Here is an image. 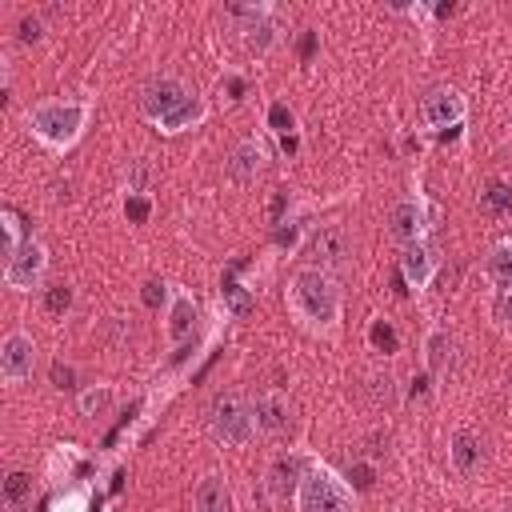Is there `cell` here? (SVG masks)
Segmentation results:
<instances>
[{"mask_svg": "<svg viewBox=\"0 0 512 512\" xmlns=\"http://www.w3.org/2000/svg\"><path fill=\"white\" fill-rule=\"evenodd\" d=\"M284 304H288L292 320L312 336H332L344 316V296H340L336 276L316 264L292 272V280L284 288Z\"/></svg>", "mask_w": 512, "mask_h": 512, "instance_id": "obj_1", "label": "cell"}, {"mask_svg": "<svg viewBox=\"0 0 512 512\" xmlns=\"http://www.w3.org/2000/svg\"><path fill=\"white\" fill-rule=\"evenodd\" d=\"M428 384H432V376H428V372L412 376V388H408V396H412V400H424V396H428Z\"/></svg>", "mask_w": 512, "mask_h": 512, "instance_id": "obj_36", "label": "cell"}, {"mask_svg": "<svg viewBox=\"0 0 512 512\" xmlns=\"http://www.w3.org/2000/svg\"><path fill=\"white\" fill-rule=\"evenodd\" d=\"M264 124H268V132H272V136H280V140L296 136V112H292L284 100H272V104H268Z\"/></svg>", "mask_w": 512, "mask_h": 512, "instance_id": "obj_26", "label": "cell"}, {"mask_svg": "<svg viewBox=\"0 0 512 512\" xmlns=\"http://www.w3.org/2000/svg\"><path fill=\"white\" fill-rule=\"evenodd\" d=\"M196 320H200L196 296L188 288H172V300H168V312H164V336H168V344H184L196 332Z\"/></svg>", "mask_w": 512, "mask_h": 512, "instance_id": "obj_10", "label": "cell"}, {"mask_svg": "<svg viewBox=\"0 0 512 512\" xmlns=\"http://www.w3.org/2000/svg\"><path fill=\"white\" fill-rule=\"evenodd\" d=\"M72 380H76V372H72V364H64V360H56V364H52V384H56V388H72Z\"/></svg>", "mask_w": 512, "mask_h": 512, "instance_id": "obj_35", "label": "cell"}, {"mask_svg": "<svg viewBox=\"0 0 512 512\" xmlns=\"http://www.w3.org/2000/svg\"><path fill=\"white\" fill-rule=\"evenodd\" d=\"M292 504H296V512H356V492L348 488V480L336 468L308 456V464L296 480Z\"/></svg>", "mask_w": 512, "mask_h": 512, "instance_id": "obj_3", "label": "cell"}, {"mask_svg": "<svg viewBox=\"0 0 512 512\" xmlns=\"http://www.w3.org/2000/svg\"><path fill=\"white\" fill-rule=\"evenodd\" d=\"M448 460L460 476H476L480 472V460H484V448H480V436L468 432V428H456L448 436Z\"/></svg>", "mask_w": 512, "mask_h": 512, "instance_id": "obj_15", "label": "cell"}, {"mask_svg": "<svg viewBox=\"0 0 512 512\" xmlns=\"http://www.w3.org/2000/svg\"><path fill=\"white\" fill-rule=\"evenodd\" d=\"M224 84H228L232 100H240V96H244V80H240V76H224Z\"/></svg>", "mask_w": 512, "mask_h": 512, "instance_id": "obj_38", "label": "cell"}, {"mask_svg": "<svg viewBox=\"0 0 512 512\" xmlns=\"http://www.w3.org/2000/svg\"><path fill=\"white\" fill-rule=\"evenodd\" d=\"M36 368V344L24 328H12L4 340H0V376L4 384H24Z\"/></svg>", "mask_w": 512, "mask_h": 512, "instance_id": "obj_9", "label": "cell"}, {"mask_svg": "<svg viewBox=\"0 0 512 512\" xmlns=\"http://www.w3.org/2000/svg\"><path fill=\"white\" fill-rule=\"evenodd\" d=\"M0 228H4V260L16 256V252L32 240V236H24V220H20L16 208H4V212H0Z\"/></svg>", "mask_w": 512, "mask_h": 512, "instance_id": "obj_25", "label": "cell"}, {"mask_svg": "<svg viewBox=\"0 0 512 512\" xmlns=\"http://www.w3.org/2000/svg\"><path fill=\"white\" fill-rule=\"evenodd\" d=\"M228 172H232V180H240V184L256 180V176L264 172V144H260L256 136L236 140L232 152H228Z\"/></svg>", "mask_w": 512, "mask_h": 512, "instance_id": "obj_13", "label": "cell"}, {"mask_svg": "<svg viewBox=\"0 0 512 512\" xmlns=\"http://www.w3.org/2000/svg\"><path fill=\"white\" fill-rule=\"evenodd\" d=\"M40 36H44V20H40L36 12L24 16V20H20V40H24V44H36Z\"/></svg>", "mask_w": 512, "mask_h": 512, "instance_id": "obj_34", "label": "cell"}, {"mask_svg": "<svg viewBox=\"0 0 512 512\" xmlns=\"http://www.w3.org/2000/svg\"><path fill=\"white\" fill-rule=\"evenodd\" d=\"M32 496H36V480L28 468H12L4 476V488H0V500H4V512H28L32 508Z\"/></svg>", "mask_w": 512, "mask_h": 512, "instance_id": "obj_18", "label": "cell"}, {"mask_svg": "<svg viewBox=\"0 0 512 512\" xmlns=\"http://www.w3.org/2000/svg\"><path fill=\"white\" fill-rule=\"evenodd\" d=\"M224 304H228L236 316H244V312L252 308V292H248L236 276H228V280H224Z\"/></svg>", "mask_w": 512, "mask_h": 512, "instance_id": "obj_31", "label": "cell"}, {"mask_svg": "<svg viewBox=\"0 0 512 512\" xmlns=\"http://www.w3.org/2000/svg\"><path fill=\"white\" fill-rule=\"evenodd\" d=\"M116 404V388L112 384H88L84 392H76V412L96 420V416H108Z\"/></svg>", "mask_w": 512, "mask_h": 512, "instance_id": "obj_21", "label": "cell"}, {"mask_svg": "<svg viewBox=\"0 0 512 512\" xmlns=\"http://www.w3.org/2000/svg\"><path fill=\"white\" fill-rule=\"evenodd\" d=\"M400 512H404V508H400Z\"/></svg>", "mask_w": 512, "mask_h": 512, "instance_id": "obj_39", "label": "cell"}, {"mask_svg": "<svg viewBox=\"0 0 512 512\" xmlns=\"http://www.w3.org/2000/svg\"><path fill=\"white\" fill-rule=\"evenodd\" d=\"M400 276H404V284L412 292H424L432 284V276H436V252L424 240L404 244V252H400Z\"/></svg>", "mask_w": 512, "mask_h": 512, "instance_id": "obj_11", "label": "cell"}, {"mask_svg": "<svg viewBox=\"0 0 512 512\" xmlns=\"http://www.w3.org/2000/svg\"><path fill=\"white\" fill-rule=\"evenodd\" d=\"M480 204L488 216H512V184L504 180H488L480 192Z\"/></svg>", "mask_w": 512, "mask_h": 512, "instance_id": "obj_24", "label": "cell"}, {"mask_svg": "<svg viewBox=\"0 0 512 512\" xmlns=\"http://www.w3.org/2000/svg\"><path fill=\"white\" fill-rule=\"evenodd\" d=\"M192 504H196V512H232V492L220 476H204L192 492Z\"/></svg>", "mask_w": 512, "mask_h": 512, "instance_id": "obj_20", "label": "cell"}, {"mask_svg": "<svg viewBox=\"0 0 512 512\" xmlns=\"http://www.w3.org/2000/svg\"><path fill=\"white\" fill-rule=\"evenodd\" d=\"M304 464H308V456H304V460H296V456H280V460L268 468V488H272V496H288V492H296V480H300Z\"/></svg>", "mask_w": 512, "mask_h": 512, "instance_id": "obj_22", "label": "cell"}, {"mask_svg": "<svg viewBox=\"0 0 512 512\" xmlns=\"http://www.w3.org/2000/svg\"><path fill=\"white\" fill-rule=\"evenodd\" d=\"M44 272H48V248H44V240H36V236H32L16 256L4 260V284H8L12 292H32V288H40Z\"/></svg>", "mask_w": 512, "mask_h": 512, "instance_id": "obj_6", "label": "cell"}, {"mask_svg": "<svg viewBox=\"0 0 512 512\" xmlns=\"http://www.w3.org/2000/svg\"><path fill=\"white\" fill-rule=\"evenodd\" d=\"M464 116H468V100H464L456 88H432V92L420 100V120H424V128H432V132L460 128Z\"/></svg>", "mask_w": 512, "mask_h": 512, "instance_id": "obj_8", "label": "cell"}, {"mask_svg": "<svg viewBox=\"0 0 512 512\" xmlns=\"http://www.w3.org/2000/svg\"><path fill=\"white\" fill-rule=\"evenodd\" d=\"M208 120V104H204V96L200 92H192L184 104H176L156 128L164 132V136H176V132H188V128H200Z\"/></svg>", "mask_w": 512, "mask_h": 512, "instance_id": "obj_17", "label": "cell"}, {"mask_svg": "<svg viewBox=\"0 0 512 512\" xmlns=\"http://www.w3.org/2000/svg\"><path fill=\"white\" fill-rule=\"evenodd\" d=\"M432 224H436V208H432V200H428L424 192L400 196V200L392 204V212H388V232H392V240H400V244L424 240V232H428Z\"/></svg>", "mask_w": 512, "mask_h": 512, "instance_id": "obj_5", "label": "cell"}, {"mask_svg": "<svg viewBox=\"0 0 512 512\" xmlns=\"http://www.w3.org/2000/svg\"><path fill=\"white\" fill-rule=\"evenodd\" d=\"M448 364H452V336L444 328H428L424 332V372L436 380L448 372Z\"/></svg>", "mask_w": 512, "mask_h": 512, "instance_id": "obj_19", "label": "cell"}, {"mask_svg": "<svg viewBox=\"0 0 512 512\" xmlns=\"http://www.w3.org/2000/svg\"><path fill=\"white\" fill-rule=\"evenodd\" d=\"M88 504H92V488L88 484H72L48 504V512H88Z\"/></svg>", "mask_w": 512, "mask_h": 512, "instance_id": "obj_27", "label": "cell"}, {"mask_svg": "<svg viewBox=\"0 0 512 512\" xmlns=\"http://www.w3.org/2000/svg\"><path fill=\"white\" fill-rule=\"evenodd\" d=\"M368 344H372V352H396V348H400V336H396L392 320L376 316V320L368 324Z\"/></svg>", "mask_w": 512, "mask_h": 512, "instance_id": "obj_28", "label": "cell"}, {"mask_svg": "<svg viewBox=\"0 0 512 512\" xmlns=\"http://www.w3.org/2000/svg\"><path fill=\"white\" fill-rule=\"evenodd\" d=\"M140 300H144V308H160V304H168V300H172V288H168L160 276H152V280H144Z\"/></svg>", "mask_w": 512, "mask_h": 512, "instance_id": "obj_32", "label": "cell"}, {"mask_svg": "<svg viewBox=\"0 0 512 512\" xmlns=\"http://www.w3.org/2000/svg\"><path fill=\"white\" fill-rule=\"evenodd\" d=\"M484 276L500 296H512V236H500L484 256Z\"/></svg>", "mask_w": 512, "mask_h": 512, "instance_id": "obj_16", "label": "cell"}, {"mask_svg": "<svg viewBox=\"0 0 512 512\" xmlns=\"http://www.w3.org/2000/svg\"><path fill=\"white\" fill-rule=\"evenodd\" d=\"M80 460H84V456H80L76 444H56L52 456H48V476H52L56 484H60V480H72V472H76Z\"/></svg>", "mask_w": 512, "mask_h": 512, "instance_id": "obj_23", "label": "cell"}, {"mask_svg": "<svg viewBox=\"0 0 512 512\" xmlns=\"http://www.w3.org/2000/svg\"><path fill=\"white\" fill-rule=\"evenodd\" d=\"M496 316H500V324H512V296H500V304H496Z\"/></svg>", "mask_w": 512, "mask_h": 512, "instance_id": "obj_37", "label": "cell"}, {"mask_svg": "<svg viewBox=\"0 0 512 512\" xmlns=\"http://www.w3.org/2000/svg\"><path fill=\"white\" fill-rule=\"evenodd\" d=\"M72 300H76V292H72V284H48L44 288V308L52 312V316H60V312H68L72 308Z\"/></svg>", "mask_w": 512, "mask_h": 512, "instance_id": "obj_30", "label": "cell"}, {"mask_svg": "<svg viewBox=\"0 0 512 512\" xmlns=\"http://www.w3.org/2000/svg\"><path fill=\"white\" fill-rule=\"evenodd\" d=\"M252 408H256V428H260V432H268V436H280V432L292 424V404H288V396H284V392H276V388H272V392H264Z\"/></svg>", "mask_w": 512, "mask_h": 512, "instance_id": "obj_14", "label": "cell"}, {"mask_svg": "<svg viewBox=\"0 0 512 512\" xmlns=\"http://www.w3.org/2000/svg\"><path fill=\"white\" fill-rule=\"evenodd\" d=\"M88 120H92V100L88 96H48V100H36L24 112L28 132L56 156H64L80 144Z\"/></svg>", "mask_w": 512, "mask_h": 512, "instance_id": "obj_2", "label": "cell"}, {"mask_svg": "<svg viewBox=\"0 0 512 512\" xmlns=\"http://www.w3.org/2000/svg\"><path fill=\"white\" fill-rule=\"evenodd\" d=\"M192 96V88L180 80V76H152L144 88H140V112H144V120L148 124H160L176 104H184Z\"/></svg>", "mask_w": 512, "mask_h": 512, "instance_id": "obj_7", "label": "cell"}, {"mask_svg": "<svg viewBox=\"0 0 512 512\" xmlns=\"http://www.w3.org/2000/svg\"><path fill=\"white\" fill-rule=\"evenodd\" d=\"M208 424H212V436L228 448H248L256 440V408L240 396V392H220L208 408Z\"/></svg>", "mask_w": 512, "mask_h": 512, "instance_id": "obj_4", "label": "cell"}, {"mask_svg": "<svg viewBox=\"0 0 512 512\" xmlns=\"http://www.w3.org/2000/svg\"><path fill=\"white\" fill-rule=\"evenodd\" d=\"M148 216H152V196L148 192H124V220L144 224Z\"/></svg>", "mask_w": 512, "mask_h": 512, "instance_id": "obj_29", "label": "cell"}, {"mask_svg": "<svg viewBox=\"0 0 512 512\" xmlns=\"http://www.w3.org/2000/svg\"><path fill=\"white\" fill-rule=\"evenodd\" d=\"M348 252H352V240H348V232H344L340 224L320 228V232H316V240H312L316 268H324V272H332L336 264H344V260H348Z\"/></svg>", "mask_w": 512, "mask_h": 512, "instance_id": "obj_12", "label": "cell"}, {"mask_svg": "<svg viewBox=\"0 0 512 512\" xmlns=\"http://www.w3.org/2000/svg\"><path fill=\"white\" fill-rule=\"evenodd\" d=\"M348 480H352V488H356V492H368V488H372V480H376V468L360 460V464H352Z\"/></svg>", "mask_w": 512, "mask_h": 512, "instance_id": "obj_33", "label": "cell"}]
</instances>
